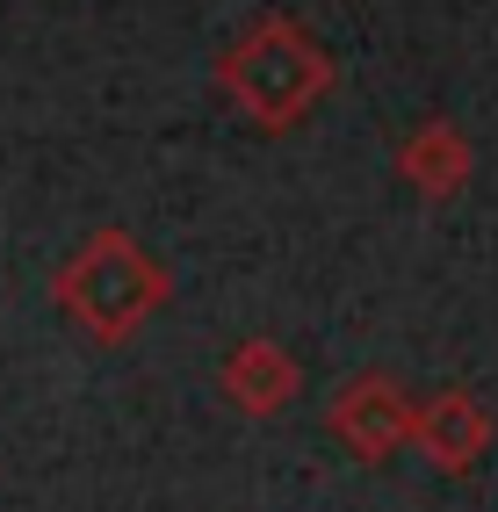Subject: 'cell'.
Returning a JSON list of instances; mask_svg holds the SVG:
<instances>
[{
  "mask_svg": "<svg viewBox=\"0 0 498 512\" xmlns=\"http://www.w3.org/2000/svg\"><path fill=\"white\" fill-rule=\"evenodd\" d=\"M325 433L340 440L354 462L383 469L397 448H412V397H405V383L383 375V368L347 375V383L332 390V404H325Z\"/></svg>",
  "mask_w": 498,
  "mask_h": 512,
  "instance_id": "cell-3",
  "label": "cell"
},
{
  "mask_svg": "<svg viewBox=\"0 0 498 512\" xmlns=\"http://www.w3.org/2000/svg\"><path fill=\"white\" fill-rule=\"evenodd\" d=\"M412 448L426 455V469L441 476H470L491 448V412L477 390H434L412 397Z\"/></svg>",
  "mask_w": 498,
  "mask_h": 512,
  "instance_id": "cell-4",
  "label": "cell"
},
{
  "mask_svg": "<svg viewBox=\"0 0 498 512\" xmlns=\"http://www.w3.org/2000/svg\"><path fill=\"white\" fill-rule=\"evenodd\" d=\"M217 390L239 404L246 419H275V412H289L296 397H304V361H296L282 339H268V332H253V339H239V347L224 354V368H217Z\"/></svg>",
  "mask_w": 498,
  "mask_h": 512,
  "instance_id": "cell-5",
  "label": "cell"
},
{
  "mask_svg": "<svg viewBox=\"0 0 498 512\" xmlns=\"http://www.w3.org/2000/svg\"><path fill=\"white\" fill-rule=\"evenodd\" d=\"M397 174H405L426 202H455L477 174V145L462 138L448 116H426L419 130H405V145H397Z\"/></svg>",
  "mask_w": 498,
  "mask_h": 512,
  "instance_id": "cell-6",
  "label": "cell"
},
{
  "mask_svg": "<svg viewBox=\"0 0 498 512\" xmlns=\"http://www.w3.org/2000/svg\"><path fill=\"white\" fill-rule=\"evenodd\" d=\"M166 296H174V275H166L123 224L87 231L80 246L58 260V275H51V303L65 311V325H80L94 339V347L138 339L166 311Z\"/></svg>",
  "mask_w": 498,
  "mask_h": 512,
  "instance_id": "cell-2",
  "label": "cell"
},
{
  "mask_svg": "<svg viewBox=\"0 0 498 512\" xmlns=\"http://www.w3.org/2000/svg\"><path fill=\"white\" fill-rule=\"evenodd\" d=\"M217 87L253 130H296L340 87V58L296 15H253L217 58Z\"/></svg>",
  "mask_w": 498,
  "mask_h": 512,
  "instance_id": "cell-1",
  "label": "cell"
}]
</instances>
